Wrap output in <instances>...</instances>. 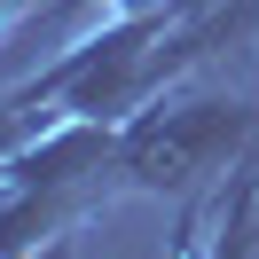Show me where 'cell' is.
<instances>
[{
    "label": "cell",
    "instance_id": "6da1fadb",
    "mask_svg": "<svg viewBox=\"0 0 259 259\" xmlns=\"http://www.w3.org/2000/svg\"><path fill=\"white\" fill-rule=\"evenodd\" d=\"M87 8H95V16L110 24V16H134V8H157V0H87Z\"/></svg>",
    "mask_w": 259,
    "mask_h": 259
}]
</instances>
